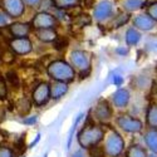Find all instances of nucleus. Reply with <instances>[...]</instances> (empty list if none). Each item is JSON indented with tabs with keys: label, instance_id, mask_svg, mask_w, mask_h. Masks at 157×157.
<instances>
[{
	"label": "nucleus",
	"instance_id": "1",
	"mask_svg": "<svg viewBox=\"0 0 157 157\" xmlns=\"http://www.w3.org/2000/svg\"><path fill=\"white\" fill-rule=\"evenodd\" d=\"M47 72L52 79L58 82L69 83L74 81L75 78V71L73 69V67L68 62H65L63 59L53 60L47 67Z\"/></svg>",
	"mask_w": 157,
	"mask_h": 157
},
{
	"label": "nucleus",
	"instance_id": "2",
	"mask_svg": "<svg viewBox=\"0 0 157 157\" xmlns=\"http://www.w3.org/2000/svg\"><path fill=\"white\" fill-rule=\"evenodd\" d=\"M104 137V131L101 126L90 123L86 124L78 133V143L82 148H90L97 146Z\"/></svg>",
	"mask_w": 157,
	"mask_h": 157
},
{
	"label": "nucleus",
	"instance_id": "3",
	"mask_svg": "<svg viewBox=\"0 0 157 157\" xmlns=\"http://www.w3.org/2000/svg\"><path fill=\"white\" fill-rule=\"evenodd\" d=\"M104 153L108 157H120L124 150V141L122 136L114 129H109V132L104 133Z\"/></svg>",
	"mask_w": 157,
	"mask_h": 157
},
{
	"label": "nucleus",
	"instance_id": "4",
	"mask_svg": "<svg viewBox=\"0 0 157 157\" xmlns=\"http://www.w3.org/2000/svg\"><path fill=\"white\" fill-rule=\"evenodd\" d=\"M73 69L78 72L82 77L87 75L92 67V54L87 50L77 49L71 53V63Z\"/></svg>",
	"mask_w": 157,
	"mask_h": 157
},
{
	"label": "nucleus",
	"instance_id": "5",
	"mask_svg": "<svg viewBox=\"0 0 157 157\" xmlns=\"http://www.w3.org/2000/svg\"><path fill=\"white\" fill-rule=\"evenodd\" d=\"M116 5L112 0H101L93 9V18L98 23L107 21L114 17Z\"/></svg>",
	"mask_w": 157,
	"mask_h": 157
},
{
	"label": "nucleus",
	"instance_id": "6",
	"mask_svg": "<svg viewBox=\"0 0 157 157\" xmlns=\"http://www.w3.org/2000/svg\"><path fill=\"white\" fill-rule=\"evenodd\" d=\"M58 24L57 18L50 14L48 11H39L33 17L30 25L32 28H34V30L36 29H48V28H56Z\"/></svg>",
	"mask_w": 157,
	"mask_h": 157
},
{
	"label": "nucleus",
	"instance_id": "7",
	"mask_svg": "<svg viewBox=\"0 0 157 157\" xmlns=\"http://www.w3.org/2000/svg\"><path fill=\"white\" fill-rule=\"evenodd\" d=\"M0 6L11 19H18L25 13L23 0H0Z\"/></svg>",
	"mask_w": 157,
	"mask_h": 157
},
{
	"label": "nucleus",
	"instance_id": "8",
	"mask_svg": "<svg viewBox=\"0 0 157 157\" xmlns=\"http://www.w3.org/2000/svg\"><path fill=\"white\" fill-rule=\"evenodd\" d=\"M9 48L14 54L27 56L33 50V43L28 36L24 38H13L9 42Z\"/></svg>",
	"mask_w": 157,
	"mask_h": 157
},
{
	"label": "nucleus",
	"instance_id": "9",
	"mask_svg": "<svg viewBox=\"0 0 157 157\" xmlns=\"http://www.w3.org/2000/svg\"><path fill=\"white\" fill-rule=\"evenodd\" d=\"M117 124L129 133H138L143 128V124L138 118H133L128 114H121L120 117H117Z\"/></svg>",
	"mask_w": 157,
	"mask_h": 157
},
{
	"label": "nucleus",
	"instance_id": "10",
	"mask_svg": "<svg viewBox=\"0 0 157 157\" xmlns=\"http://www.w3.org/2000/svg\"><path fill=\"white\" fill-rule=\"evenodd\" d=\"M50 99V90H49V83L40 82L33 90L32 93V101L35 106L42 107L47 104Z\"/></svg>",
	"mask_w": 157,
	"mask_h": 157
},
{
	"label": "nucleus",
	"instance_id": "11",
	"mask_svg": "<svg viewBox=\"0 0 157 157\" xmlns=\"http://www.w3.org/2000/svg\"><path fill=\"white\" fill-rule=\"evenodd\" d=\"M93 118L101 123H107L112 117V109L107 101H99L93 108Z\"/></svg>",
	"mask_w": 157,
	"mask_h": 157
},
{
	"label": "nucleus",
	"instance_id": "12",
	"mask_svg": "<svg viewBox=\"0 0 157 157\" xmlns=\"http://www.w3.org/2000/svg\"><path fill=\"white\" fill-rule=\"evenodd\" d=\"M132 24H133V28H136L137 30L150 32L156 27L157 21H155L147 13H142V14H137L136 17H133Z\"/></svg>",
	"mask_w": 157,
	"mask_h": 157
},
{
	"label": "nucleus",
	"instance_id": "13",
	"mask_svg": "<svg viewBox=\"0 0 157 157\" xmlns=\"http://www.w3.org/2000/svg\"><path fill=\"white\" fill-rule=\"evenodd\" d=\"M9 32L13 35V38H24L28 36L32 32V25L29 23H10L9 25Z\"/></svg>",
	"mask_w": 157,
	"mask_h": 157
},
{
	"label": "nucleus",
	"instance_id": "14",
	"mask_svg": "<svg viewBox=\"0 0 157 157\" xmlns=\"http://www.w3.org/2000/svg\"><path fill=\"white\" fill-rule=\"evenodd\" d=\"M34 34L38 40L43 43H54L58 39V34L54 28H48V29H36L34 30Z\"/></svg>",
	"mask_w": 157,
	"mask_h": 157
},
{
	"label": "nucleus",
	"instance_id": "15",
	"mask_svg": "<svg viewBox=\"0 0 157 157\" xmlns=\"http://www.w3.org/2000/svg\"><path fill=\"white\" fill-rule=\"evenodd\" d=\"M129 92L124 88L117 89L112 96V102L117 108H124L129 102Z\"/></svg>",
	"mask_w": 157,
	"mask_h": 157
},
{
	"label": "nucleus",
	"instance_id": "16",
	"mask_svg": "<svg viewBox=\"0 0 157 157\" xmlns=\"http://www.w3.org/2000/svg\"><path fill=\"white\" fill-rule=\"evenodd\" d=\"M49 90H50V98L59 99L68 92V83L53 81L49 84Z\"/></svg>",
	"mask_w": 157,
	"mask_h": 157
},
{
	"label": "nucleus",
	"instance_id": "17",
	"mask_svg": "<svg viewBox=\"0 0 157 157\" xmlns=\"http://www.w3.org/2000/svg\"><path fill=\"white\" fill-rule=\"evenodd\" d=\"M141 33L140 30H137L136 28H128L126 30V34H124V40H126V44L128 47H135L140 43L141 40Z\"/></svg>",
	"mask_w": 157,
	"mask_h": 157
},
{
	"label": "nucleus",
	"instance_id": "18",
	"mask_svg": "<svg viewBox=\"0 0 157 157\" xmlns=\"http://www.w3.org/2000/svg\"><path fill=\"white\" fill-rule=\"evenodd\" d=\"M146 0H123L122 2V8L126 10V13H133L138 11L142 8H145Z\"/></svg>",
	"mask_w": 157,
	"mask_h": 157
},
{
	"label": "nucleus",
	"instance_id": "19",
	"mask_svg": "<svg viewBox=\"0 0 157 157\" xmlns=\"http://www.w3.org/2000/svg\"><path fill=\"white\" fill-rule=\"evenodd\" d=\"M145 142L153 153H157V128H150L145 133Z\"/></svg>",
	"mask_w": 157,
	"mask_h": 157
},
{
	"label": "nucleus",
	"instance_id": "20",
	"mask_svg": "<svg viewBox=\"0 0 157 157\" xmlns=\"http://www.w3.org/2000/svg\"><path fill=\"white\" fill-rule=\"evenodd\" d=\"M81 4V0H52V6L58 10L75 8Z\"/></svg>",
	"mask_w": 157,
	"mask_h": 157
},
{
	"label": "nucleus",
	"instance_id": "21",
	"mask_svg": "<svg viewBox=\"0 0 157 157\" xmlns=\"http://www.w3.org/2000/svg\"><path fill=\"white\" fill-rule=\"evenodd\" d=\"M146 121L150 128H157V104H151L147 108Z\"/></svg>",
	"mask_w": 157,
	"mask_h": 157
},
{
	"label": "nucleus",
	"instance_id": "22",
	"mask_svg": "<svg viewBox=\"0 0 157 157\" xmlns=\"http://www.w3.org/2000/svg\"><path fill=\"white\" fill-rule=\"evenodd\" d=\"M32 108V102L28 98H20L17 103H15V109L20 116H25L28 114L29 111Z\"/></svg>",
	"mask_w": 157,
	"mask_h": 157
},
{
	"label": "nucleus",
	"instance_id": "23",
	"mask_svg": "<svg viewBox=\"0 0 157 157\" xmlns=\"http://www.w3.org/2000/svg\"><path fill=\"white\" fill-rule=\"evenodd\" d=\"M126 157H147V153L146 150L142 148L140 145H132L128 147Z\"/></svg>",
	"mask_w": 157,
	"mask_h": 157
},
{
	"label": "nucleus",
	"instance_id": "24",
	"mask_svg": "<svg viewBox=\"0 0 157 157\" xmlns=\"http://www.w3.org/2000/svg\"><path fill=\"white\" fill-rule=\"evenodd\" d=\"M129 20V13H121L117 17H113V28H121Z\"/></svg>",
	"mask_w": 157,
	"mask_h": 157
},
{
	"label": "nucleus",
	"instance_id": "25",
	"mask_svg": "<svg viewBox=\"0 0 157 157\" xmlns=\"http://www.w3.org/2000/svg\"><path fill=\"white\" fill-rule=\"evenodd\" d=\"M83 113H81V114H78L77 117H75V121H74V123H73V126H72V128H71V131H69V135H68V142H67V148H69L71 147V145H72V140H73V133H74V131L77 129V126L79 124V122L82 121V118H83Z\"/></svg>",
	"mask_w": 157,
	"mask_h": 157
},
{
	"label": "nucleus",
	"instance_id": "26",
	"mask_svg": "<svg viewBox=\"0 0 157 157\" xmlns=\"http://www.w3.org/2000/svg\"><path fill=\"white\" fill-rule=\"evenodd\" d=\"M104 156H106V153H104L103 147H99L98 145L89 148V157H104Z\"/></svg>",
	"mask_w": 157,
	"mask_h": 157
},
{
	"label": "nucleus",
	"instance_id": "27",
	"mask_svg": "<svg viewBox=\"0 0 157 157\" xmlns=\"http://www.w3.org/2000/svg\"><path fill=\"white\" fill-rule=\"evenodd\" d=\"M147 14L155 20V21H157V2H153V3H151L148 6H147Z\"/></svg>",
	"mask_w": 157,
	"mask_h": 157
},
{
	"label": "nucleus",
	"instance_id": "28",
	"mask_svg": "<svg viewBox=\"0 0 157 157\" xmlns=\"http://www.w3.org/2000/svg\"><path fill=\"white\" fill-rule=\"evenodd\" d=\"M10 20H11V18L6 14V13L0 10V28H4V27L10 25Z\"/></svg>",
	"mask_w": 157,
	"mask_h": 157
},
{
	"label": "nucleus",
	"instance_id": "29",
	"mask_svg": "<svg viewBox=\"0 0 157 157\" xmlns=\"http://www.w3.org/2000/svg\"><path fill=\"white\" fill-rule=\"evenodd\" d=\"M8 96V87H6V83L5 81L0 77V99H5Z\"/></svg>",
	"mask_w": 157,
	"mask_h": 157
},
{
	"label": "nucleus",
	"instance_id": "30",
	"mask_svg": "<svg viewBox=\"0 0 157 157\" xmlns=\"http://www.w3.org/2000/svg\"><path fill=\"white\" fill-rule=\"evenodd\" d=\"M44 0H23V3L25 6H29V8H38L43 4Z\"/></svg>",
	"mask_w": 157,
	"mask_h": 157
},
{
	"label": "nucleus",
	"instance_id": "31",
	"mask_svg": "<svg viewBox=\"0 0 157 157\" xmlns=\"http://www.w3.org/2000/svg\"><path fill=\"white\" fill-rule=\"evenodd\" d=\"M0 157H14V152L9 147H0Z\"/></svg>",
	"mask_w": 157,
	"mask_h": 157
},
{
	"label": "nucleus",
	"instance_id": "32",
	"mask_svg": "<svg viewBox=\"0 0 157 157\" xmlns=\"http://www.w3.org/2000/svg\"><path fill=\"white\" fill-rule=\"evenodd\" d=\"M14 58H15V54L13 53L11 50H5V52H4V54H3V60H4L5 63H11L13 60H14Z\"/></svg>",
	"mask_w": 157,
	"mask_h": 157
},
{
	"label": "nucleus",
	"instance_id": "33",
	"mask_svg": "<svg viewBox=\"0 0 157 157\" xmlns=\"http://www.w3.org/2000/svg\"><path fill=\"white\" fill-rule=\"evenodd\" d=\"M124 82V78L121 75V74H114L113 78H112V83L116 86V87H121Z\"/></svg>",
	"mask_w": 157,
	"mask_h": 157
},
{
	"label": "nucleus",
	"instance_id": "34",
	"mask_svg": "<svg viewBox=\"0 0 157 157\" xmlns=\"http://www.w3.org/2000/svg\"><path fill=\"white\" fill-rule=\"evenodd\" d=\"M38 121V117L36 116H30V117H25L23 120V123L24 124H28V126H32V124H35Z\"/></svg>",
	"mask_w": 157,
	"mask_h": 157
},
{
	"label": "nucleus",
	"instance_id": "35",
	"mask_svg": "<svg viewBox=\"0 0 157 157\" xmlns=\"http://www.w3.org/2000/svg\"><path fill=\"white\" fill-rule=\"evenodd\" d=\"M8 79L10 81L11 84H18L19 83V79H18V77H17V74L14 72H9L8 73Z\"/></svg>",
	"mask_w": 157,
	"mask_h": 157
},
{
	"label": "nucleus",
	"instance_id": "36",
	"mask_svg": "<svg viewBox=\"0 0 157 157\" xmlns=\"http://www.w3.org/2000/svg\"><path fill=\"white\" fill-rule=\"evenodd\" d=\"M116 53H117V54H120V56H122V57H124V56L128 54V49L124 48V47H118V48L116 49Z\"/></svg>",
	"mask_w": 157,
	"mask_h": 157
},
{
	"label": "nucleus",
	"instance_id": "37",
	"mask_svg": "<svg viewBox=\"0 0 157 157\" xmlns=\"http://www.w3.org/2000/svg\"><path fill=\"white\" fill-rule=\"evenodd\" d=\"M39 140H40V135L38 133V135H36V137H35V140H34V141H33V142L30 143V146H29V147H30V148H32V147H34V146L36 145V143L39 142Z\"/></svg>",
	"mask_w": 157,
	"mask_h": 157
},
{
	"label": "nucleus",
	"instance_id": "38",
	"mask_svg": "<svg viewBox=\"0 0 157 157\" xmlns=\"http://www.w3.org/2000/svg\"><path fill=\"white\" fill-rule=\"evenodd\" d=\"M72 157H84V153H83V151H82V150H79V151L74 152V153L72 155Z\"/></svg>",
	"mask_w": 157,
	"mask_h": 157
},
{
	"label": "nucleus",
	"instance_id": "39",
	"mask_svg": "<svg viewBox=\"0 0 157 157\" xmlns=\"http://www.w3.org/2000/svg\"><path fill=\"white\" fill-rule=\"evenodd\" d=\"M5 118V109L3 107H0V122Z\"/></svg>",
	"mask_w": 157,
	"mask_h": 157
},
{
	"label": "nucleus",
	"instance_id": "40",
	"mask_svg": "<svg viewBox=\"0 0 157 157\" xmlns=\"http://www.w3.org/2000/svg\"><path fill=\"white\" fill-rule=\"evenodd\" d=\"M155 87H156V92H157V81L155 82Z\"/></svg>",
	"mask_w": 157,
	"mask_h": 157
},
{
	"label": "nucleus",
	"instance_id": "41",
	"mask_svg": "<svg viewBox=\"0 0 157 157\" xmlns=\"http://www.w3.org/2000/svg\"><path fill=\"white\" fill-rule=\"evenodd\" d=\"M147 157H156L155 155H151V156H147Z\"/></svg>",
	"mask_w": 157,
	"mask_h": 157
},
{
	"label": "nucleus",
	"instance_id": "42",
	"mask_svg": "<svg viewBox=\"0 0 157 157\" xmlns=\"http://www.w3.org/2000/svg\"><path fill=\"white\" fill-rule=\"evenodd\" d=\"M44 157H48V153H45V155H44Z\"/></svg>",
	"mask_w": 157,
	"mask_h": 157
}]
</instances>
